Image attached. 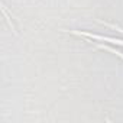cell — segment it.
I'll return each mask as SVG.
<instances>
[{
  "instance_id": "1",
  "label": "cell",
  "mask_w": 123,
  "mask_h": 123,
  "mask_svg": "<svg viewBox=\"0 0 123 123\" xmlns=\"http://www.w3.org/2000/svg\"><path fill=\"white\" fill-rule=\"evenodd\" d=\"M71 33H73V35L86 36V38H91V39H96V41H103V42H109V43H113V45H120V46H123V39H119V38L103 36V35L91 33V32H87V31H71Z\"/></svg>"
}]
</instances>
